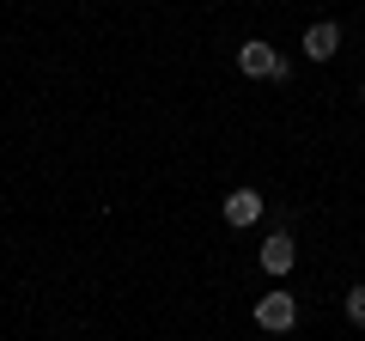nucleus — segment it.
<instances>
[{
    "label": "nucleus",
    "instance_id": "obj_1",
    "mask_svg": "<svg viewBox=\"0 0 365 341\" xmlns=\"http://www.w3.org/2000/svg\"><path fill=\"white\" fill-rule=\"evenodd\" d=\"M237 67H244L250 79H292V61L274 43H262V37H250L244 49H237Z\"/></svg>",
    "mask_w": 365,
    "mask_h": 341
},
{
    "label": "nucleus",
    "instance_id": "obj_2",
    "mask_svg": "<svg viewBox=\"0 0 365 341\" xmlns=\"http://www.w3.org/2000/svg\"><path fill=\"white\" fill-rule=\"evenodd\" d=\"M256 323L274 329V335H287V329L299 323V299H292V292H262L256 299Z\"/></svg>",
    "mask_w": 365,
    "mask_h": 341
},
{
    "label": "nucleus",
    "instance_id": "obj_3",
    "mask_svg": "<svg viewBox=\"0 0 365 341\" xmlns=\"http://www.w3.org/2000/svg\"><path fill=\"white\" fill-rule=\"evenodd\" d=\"M335 49H341V25H311L304 31V55H311V61H335Z\"/></svg>",
    "mask_w": 365,
    "mask_h": 341
},
{
    "label": "nucleus",
    "instance_id": "obj_4",
    "mask_svg": "<svg viewBox=\"0 0 365 341\" xmlns=\"http://www.w3.org/2000/svg\"><path fill=\"white\" fill-rule=\"evenodd\" d=\"M262 220V195L256 189H232L225 195V225H256Z\"/></svg>",
    "mask_w": 365,
    "mask_h": 341
},
{
    "label": "nucleus",
    "instance_id": "obj_5",
    "mask_svg": "<svg viewBox=\"0 0 365 341\" xmlns=\"http://www.w3.org/2000/svg\"><path fill=\"white\" fill-rule=\"evenodd\" d=\"M292 263H299L292 238H287V232H274L268 244H262V268H268V275H292Z\"/></svg>",
    "mask_w": 365,
    "mask_h": 341
},
{
    "label": "nucleus",
    "instance_id": "obj_6",
    "mask_svg": "<svg viewBox=\"0 0 365 341\" xmlns=\"http://www.w3.org/2000/svg\"><path fill=\"white\" fill-rule=\"evenodd\" d=\"M347 323H359V329H365V287H353V292H347Z\"/></svg>",
    "mask_w": 365,
    "mask_h": 341
}]
</instances>
